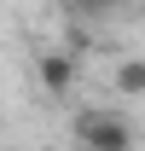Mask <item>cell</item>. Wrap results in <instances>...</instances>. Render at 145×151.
<instances>
[{
	"label": "cell",
	"mask_w": 145,
	"mask_h": 151,
	"mask_svg": "<svg viewBox=\"0 0 145 151\" xmlns=\"http://www.w3.org/2000/svg\"><path fill=\"white\" fill-rule=\"evenodd\" d=\"M75 145L81 151H134V122L116 105H93L75 116Z\"/></svg>",
	"instance_id": "1"
},
{
	"label": "cell",
	"mask_w": 145,
	"mask_h": 151,
	"mask_svg": "<svg viewBox=\"0 0 145 151\" xmlns=\"http://www.w3.org/2000/svg\"><path fill=\"white\" fill-rule=\"evenodd\" d=\"M35 70H41V87H47L52 99H64V93L75 87V58H70V52H41Z\"/></svg>",
	"instance_id": "2"
},
{
	"label": "cell",
	"mask_w": 145,
	"mask_h": 151,
	"mask_svg": "<svg viewBox=\"0 0 145 151\" xmlns=\"http://www.w3.org/2000/svg\"><path fill=\"white\" fill-rule=\"evenodd\" d=\"M116 93H128V99H139V93H145V58L116 64Z\"/></svg>",
	"instance_id": "3"
},
{
	"label": "cell",
	"mask_w": 145,
	"mask_h": 151,
	"mask_svg": "<svg viewBox=\"0 0 145 151\" xmlns=\"http://www.w3.org/2000/svg\"><path fill=\"white\" fill-rule=\"evenodd\" d=\"M105 6H145V0H105Z\"/></svg>",
	"instance_id": "4"
},
{
	"label": "cell",
	"mask_w": 145,
	"mask_h": 151,
	"mask_svg": "<svg viewBox=\"0 0 145 151\" xmlns=\"http://www.w3.org/2000/svg\"><path fill=\"white\" fill-rule=\"evenodd\" d=\"M70 6H87V12H93V6H105V0H70Z\"/></svg>",
	"instance_id": "5"
}]
</instances>
